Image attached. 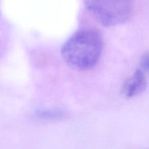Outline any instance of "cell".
<instances>
[{
  "label": "cell",
  "mask_w": 149,
  "mask_h": 149,
  "mask_svg": "<svg viewBox=\"0 0 149 149\" xmlns=\"http://www.w3.org/2000/svg\"><path fill=\"white\" fill-rule=\"evenodd\" d=\"M103 49V40L99 32L83 29L75 32L61 47L63 59L72 68L86 71L93 68Z\"/></svg>",
  "instance_id": "cell-1"
},
{
  "label": "cell",
  "mask_w": 149,
  "mask_h": 149,
  "mask_svg": "<svg viewBox=\"0 0 149 149\" xmlns=\"http://www.w3.org/2000/svg\"><path fill=\"white\" fill-rule=\"evenodd\" d=\"M93 17L105 26H115L131 17L133 0H83Z\"/></svg>",
  "instance_id": "cell-2"
},
{
  "label": "cell",
  "mask_w": 149,
  "mask_h": 149,
  "mask_svg": "<svg viewBox=\"0 0 149 149\" xmlns=\"http://www.w3.org/2000/svg\"><path fill=\"white\" fill-rule=\"evenodd\" d=\"M147 87L145 73L137 69L122 86L121 92L127 97H133L141 94Z\"/></svg>",
  "instance_id": "cell-3"
},
{
  "label": "cell",
  "mask_w": 149,
  "mask_h": 149,
  "mask_svg": "<svg viewBox=\"0 0 149 149\" xmlns=\"http://www.w3.org/2000/svg\"><path fill=\"white\" fill-rule=\"evenodd\" d=\"M140 69L145 73H149V52H145L142 57Z\"/></svg>",
  "instance_id": "cell-4"
}]
</instances>
